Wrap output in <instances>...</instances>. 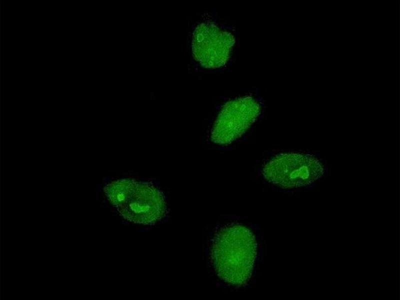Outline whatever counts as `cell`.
<instances>
[{
	"instance_id": "7a4b0ae2",
	"label": "cell",
	"mask_w": 400,
	"mask_h": 300,
	"mask_svg": "<svg viewBox=\"0 0 400 300\" xmlns=\"http://www.w3.org/2000/svg\"><path fill=\"white\" fill-rule=\"evenodd\" d=\"M106 192L112 204L126 220L136 224H154L166 214L162 192L146 182L131 180L114 182Z\"/></svg>"
},
{
	"instance_id": "277c9868",
	"label": "cell",
	"mask_w": 400,
	"mask_h": 300,
	"mask_svg": "<svg viewBox=\"0 0 400 300\" xmlns=\"http://www.w3.org/2000/svg\"><path fill=\"white\" fill-rule=\"evenodd\" d=\"M257 100L246 96L226 103L218 114L212 128L211 140L224 144L241 136L250 126L260 113Z\"/></svg>"
},
{
	"instance_id": "5b68a950",
	"label": "cell",
	"mask_w": 400,
	"mask_h": 300,
	"mask_svg": "<svg viewBox=\"0 0 400 300\" xmlns=\"http://www.w3.org/2000/svg\"><path fill=\"white\" fill-rule=\"evenodd\" d=\"M234 44L230 33L212 22L202 23L193 33L192 55L203 68H220L230 58Z\"/></svg>"
},
{
	"instance_id": "3957f363",
	"label": "cell",
	"mask_w": 400,
	"mask_h": 300,
	"mask_svg": "<svg viewBox=\"0 0 400 300\" xmlns=\"http://www.w3.org/2000/svg\"><path fill=\"white\" fill-rule=\"evenodd\" d=\"M318 162L306 154H281L264 166V178L274 185L284 189L298 188L310 184L322 174Z\"/></svg>"
},
{
	"instance_id": "6da1fadb",
	"label": "cell",
	"mask_w": 400,
	"mask_h": 300,
	"mask_svg": "<svg viewBox=\"0 0 400 300\" xmlns=\"http://www.w3.org/2000/svg\"><path fill=\"white\" fill-rule=\"evenodd\" d=\"M256 248L255 237L246 227L234 223L221 227L210 248L211 262L218 277L234 286L245 285L252 273Z\"/></svg>"
}]
</instances>
